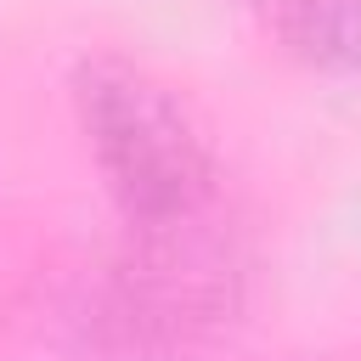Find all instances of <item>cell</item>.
<instances>
[{
  "label": "cell",
  "instance_id": "2",
  "mask_svg": "<svg viewBox=\"0 0 361 361\" xmlns=\"http://www.w3.org/2000/svg\"><path fill=\"white\" fill-rule=\"evenodd\" d=\"M254 6L299 62L361 79V0H254Z\"/></svg>",
  "mask_w": 361,
  "mask_h": 361
},
{
  "label": "cell",
  "instance_id": "1",
  "mask_svg": "<svg viewBox=\"0 0 361 361\" xmlns=\"http://www.w3.org/2000/svg\"><path fill=\"white\" fill-rule=\"evenodd\" d=\"M73 102L90 158L135 243L214 226L220 164L169 85H158L135 62L96 56L79 68Z\"/></svg>",
  "mask_w": 361,
  "mask_h": 361
}]
</instances>
